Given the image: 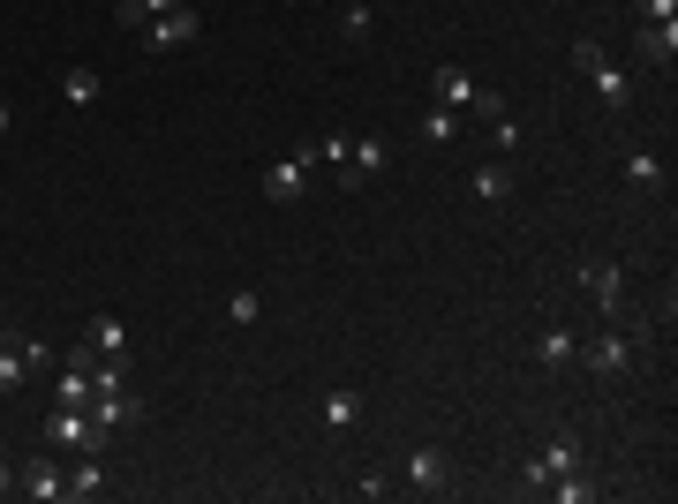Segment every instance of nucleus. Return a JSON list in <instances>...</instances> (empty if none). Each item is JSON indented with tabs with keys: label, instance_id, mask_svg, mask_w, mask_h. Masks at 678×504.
<instances>
[{
	"label": "nucleus",
	"instance_id": "f257e3e1",
	"mask_svg": "<svg viewBox=\"0 0 678 504\" xmlns=\"http://www.w3.org/2000/svg\"><path fill=\"white\" fill-rule=\"evenodd\" d=\"M430 90H437V106H453V114H483V121H498L506 114V98L490 84H475L467 68H453V61H437L430 68Z\"/></svg>",
	"mask_w": 678,
	"mask_h": 504
},
{
	"label": "nucleus",
	"instance_id": "1a4fd4ad",
	"mask_svg": "<svg viewBox=\"0 0 678 504\" xmlns=\"http://www.w3.org/2000/svg\"><path fill=\"white\" fill-rule=\"evenodd\" d=\"M15 490H23V497H39V504H61V497H68V474H61V452H39V460H31L23 474H15Z\"/></svg>",
	"mask_w": 678,
	"mask_h": 504
},
{
	"label": "nucleus",
	"instance_id": "bb28decb",
	"mask_svg": "<svg viewBox=\"0 0 678 504\" xmlns=\"http://www.w3.org/2000/svg\"><path fill=\"white\" fill-rule=\"evenodd\" d=\"M551 497H565V504H589V497H595V482H589V474H565V482H551Z\"/></svg>",
	"mask_w": 678,
	"mask_h": 504
},
{
	"label": "nucleus",
	"instance_id": "6e6552de",
	"mask_svg": "<svg viewBox=\"0 0 678 504\" xmlns=\"http://www.w3.org/2000/svg\"><path fill=\"white\" fill-rule=\"evenodd\" d=\"M91 421L114 437V429H136L144 421V399L128 392V384H106V392H91Z\"/></svg>",
	"mask_w": 678,
	"mask_h": 504
},
{
	"label": "nucleus",
	"instance_id": "5701e85b",
	"mask_svg": "<svg viewBox=\"0 0 678 504\" xmlns=\"http://www.w3.org/2000/svg\"><path fill=\"white\" fill-rule=\"evenodd\" d=\"M61 90H68V106H98V68H68Z\"/></svg>",
	"mask_w": 678,
	"mask_h": 504
},
{
	"label": "nucleus",
	"instance_id": "393cba45",
	"mask_svg": "<svg viewBox=\"0 0 678 504\" xmlns=\"http://www.w3.org/2000/svg\"><path fill=\"white\" fill-rule=\"evenodd\" d=\"M23 377H31V362L15 354V339H0V392H15Z\"/></svg>",
	"mask_w": 678,
	"mask_h": 504
},
{
	"label": "nucleus",
	"instance_id": "39448f33",
	"mask_svg": "<svg viewBox=\"0 0 678 504\" xmlns=\"http://www.w3.org/2000/svg\"><path fill=\"white\" fill-rule=\"evenodd\" d=\"M392 167V136H347V167H339V189H362Z\"/></svg>",
	"mask_w": 678,
	"mask_h": 504
},
{
	"label": "nucleus",
	"instance_id": "6ab92c4d",
	"mask_svg": "<svg viewBox=\"0 0 678 504\" xmlns=\"http://www.w3.org/2000/svg\"><path fill=\"white\" fill-rule=\"evenodd\" d=\"M656 181H664V159H656L648 143H634V151H626V189H656Z\"/></svg>",
	"mask_w": 678,
	"mask_h": 504
},
{
	"label": "nucleus",
	"instance_id": "7ed1b4c3",
	"mask_svg": "<svg viewBox=\"0 0 678 504\" xmlns=\"http://www.w3.org/2000/svg\"><path fill=\"white\" fill-rule=\"evenodd\" d=\"M45 452H106V429L91 421V407H53L45 415Z\"/></svg>",
	"mask_w": 678,
	"mask_h": 504
},
{
	"label": "nucleus",
	"instance_id": "a878e982",
	"mask_svg": "<svg viewBox=\"0 0 678 504\" xmlns=\"http://www.w3.org/2000/svg\"><path fill=\"white\" fill-rule=\"evenodd\" d=\"M536 354H543V362H573V354H581V339H573V332H543Z\"/></svg>",
	"mask_w": 678,
	"mask_h": 504
},
{
	"label": "nucleus",
	"instance_id": "dca6fc26",
	"mask_svg": "<svg viewBox=\"0 0 678 504\" xmlns=\"http://www.w3.org/2000/svg\"><path fill=\"white\" fill-rule=\"evenodd\" d=\"M640 61L671 68V61H678V23H640Z\"/></svg>",
	"mask_w": 678,
	"mask_h": 504
},
{
	"label": "nucleus",
	"instance_id": "9d476101",
	"mask_svg": "<svg viewBox=\"0 0 678 504\" xmlns=\"http://www.w3.org/2000/svg\"><path fill=\"white\" fill-rule=\"evenodd\" d=\"M197 31H204V23H197V8L181 0V8H167V15H151L144 45H151V53H167V45H197Z\"/></svg>",
	"mask_w": 678,
	"mask_h": 504
},
{
	"label": "nucleus",
	"instance_id": "9b49d317",
	"mask_svg": "<svg viewBox=\"0 0 678 504\" xmlns=\"http://www.w3.org/2000/svg\"><path fill=\"white\" fill-rule=\"evenodd\" d=\"M301 189H309V159H272L264 167V196L272 204H301Z\"/></svg>",
	"mask_w": 678,
	"mask_h": 504
},
{
	"label": "nucleus",
	"instance_id": "7c9ffc66",
	"mask_svg": "<svg viewBox=\"0 0 678 504\" xmlns=\"http://www.w3.org/2000/svg\"><path fill=\"white\" fill-rule=\"evenodd\" d=\"M8 490H15V474H8V467H0V497H8Z\"/></svg>",
	"mask_w": 678,
	"mask_h": 504
},
{
	"label": "nucleus",
	"instance_id": "412c9836",
	"mask_svg": "<svg viewBox=\"0 0 678 504\" xmlns=\"http://www.w3.org/2000/svg\"><path fill=\"white\" fill-rule=\"evenodd\" d=\"M98 490H106V467H98V452H84L68 467V497H98Z\"/></svg>",
	"mask_w": 678,
	"mask_h": 504
},
{
	"label": "nucleus",
	"instance_id": "c756f323",
	"mask_svg": "<svg viewBox=\"0 0 678 504\" xmlns=\"http://www.w3.org/2000/svg\"><path fill=\"white\" fill-rule=\"evenodd\" d=\"M136 8H144V15H167V8H181V0H136Z\"/></svg>",
	"mask_w": 678,
	"mask_h": 504
},
{
	"label": "nucleus",
	"instance_id": "0eeeda50",
	"mask_svg": "<svg viewBox=\"0 0 678 504\" xmlns=\"http://www.w3.org/2000/svg\"><path fill=\"white\" fill-rule=\"evenodd\" d=\"M400 482L423 490V497H445V490H453V460H445L437 444H415V452L400 460Z\"/></svg>",
	"mask_w": 678,
	"mask_h": 504
},
{
	"label": "nucleus",
	"instance_id": "2f4dec72",
	"mask_svg": "<svg viewBox=\"0 0 678 504\" xmlns=\"http://www.w3.org/2000/svg\"><path fill=\"white\" fill-rule=\"evenodd\" d=\"M8 121H15V114H8V98H0V136H8Z\"/></svg>",
	"mask_w": 678,
	"mask_h": 504
},
{
	"label": "nucleus",
	"instance_id": "f03ea898",
	"mask_svg": "<svg viewBox=\"0 0 678 504\" xmlns=\"http://www.w3.org/2000/svg\"><path fill=\"white\" fill-rule=\"evenodd\" d=\"M573 68H581V76L595 84V98H603L611 114H634V76H626L618 61H603V45H595V39L573 45Z\"/></svg>",
	"mask_w": 678,
	"mask_h": 504
},
{
	"label": "nucleus",
	"instance_id": "b1692460",
	"mask_svg": "<svg viewBox=\"0 0 678 504\" xmlns=\"http://www.w3.org/2000/svg\"><path fill=\"white\" fill-rule=\"evenodd\" d=\"M423 136H430V143H453V136H460V114H453V106H430V114H423Z\"/></svg>",
	"mask_w": 678,
	"mask_h": 504
},
{
	"label": "nucleus",
	"instance_id": "cd10ccee",
	"mask_svg": "<svg viewBox=\"0 0 678 504\" xmlns=\"http://www.w3.org/2000/svg\"><path fill=\"white\" fill-rule=\"evenodd\" d=\"M317 159H325V167H332V181H339V167H347V136H339V128L317 143Z\"/></svg>",
	"mask_w": 678,
	"mask_h": 504
},
{
	"label": "nucleus",
	"instance_id": "ddd939ff",
	"mask_svg": "<svg viewBox=\"0 0 678 504\" xmlns=\"http://www.w3.org/2000/svg\"><path fill=\"white\" fill-rule=\"evenodd\" d=\"M581 287H589L595 301H603V317L626 301V264H581Z\"/></svg>",
	"mask_w": 678,
	"mask_h": 504
},
{
	"label": "nucleus",
	"instance_id": "aec40b11",
	"mask_svg": "<svg viewBox=\"0 0 678 504\" xmlns=\"http://www.w3.org/2000/svg\"><path fill=\"white\" fill-rule=\"evenodd\" d=\"M378 31V8L370 0H339V39H370Z\"/></svg>",
	"mask_w": 678,
	"mask_h": 504
},
{
	"label": "nucleus",
	"instance_id": "2eb2a0df",
	"mask_svg": "<svg viewBox=\"0 0 678 504\" xmlns=\"http://www.w3.org/2000/svg\"><path fill=\"white\" fill-rule=\"evenodd\" d=\"M354 415H362V392H354V384H332V392H325V407H317V421H325V429H354Z\"/></svg>",
	"mask_w": 678,
	"mask_h": 504
},
{
	"label": "nucleus",
	"instance_id": "f8f14e48",
	"mask_svg": "<svg viewBox=\"0 0 678 504\" xmlns=\"http://www.w3.org/2000/svg\"><path fill=\"white\" fill-rule=\"evenodd\" d=\"M467 189H475V204H490V211H498V204H512V189H520V181H512L506 159H490V167H475V173H467Z\"/></svg>",
	"mask_w": 678,
	"mask_h": 504
},
{
	"label": "nucleus",
	"instance_id": "423d86ee",
	"mask_svg": "<svg viewBox=\"0 0 678 504\" xmlns=\"http://www.w3.org/2000/svg\"><path fill=\"white\" fill-rule=\"evenodd\" d=\"M565 474H581V444H573V437H551L536 460L520 467V482H528V490H551V482H565Z\"/></svg>",
	"mask_w": 678,
	"mask_h": 504
},
{
	"label": "nucleus",
	"instance_id": "4468645a",
	"mask_svg": "<svg viewBox=\"0 0 678 504\" xmlns=\"http://www.w3.org/2000/svg\"><path fill=\"white\" fill-rule=\"evenodd\" d=\"M84 346L98 354V362H128V324H121V317H91Z\"/></svg>",
	"mask_w": 678,
	"mask_h": 504
},
{
	"label": "nucleus",
	"instance_id": "4be33fe9",
	"mask_svg": "<svg viewBox=\"0 0 678 504\" xmlns=\"http://www.w3.org/2000/svg\"><path fill=\"white\" fill-rule=\"evenodd\" d=\"M256 317H264V301H256L250 287H234V294H226V324H234V332H250Z\"/></svg>",
	"mask_w": 678,
	"mask_h": 504
},
{
	"label": "nucleus",
	"instance_id": "20e7f679",
	"mask_svg": "<svg viewBox=\"0 0 678 504\" xmlns=\"http://www.w3.org/2000/svg\"><path fill=\"white\" fill-rule=\"evenodd\" d=\"M640 339H648V324H640V332H595L581 354H589L595 377H626V369H634V354H640Z\"/></svg>",
	"mask_w": 678,
	"mask_h": 504
},
{
	"label": "nucleus",
	"instance_id": "f3484780",
	"mask_svg": "<svg viewBox=\"0 0 678 504\" xmlns=\"http://www.w3.org/2000/svg\"><path fill=\"white\" fill-rule=\"evenodd\" d=\"M53 407H91V362H68L53 377Z\"/></svg>",
	"mask_w": 678,
	"mask_h": 504
},
{
	"label": "nucleus",
	"instance_id": "c85d7f7f",
	"mask_svg": "<svg viewBox=\"0 0 678 504\" xmlns=\"http://www.w3.org/2000/svg\"><path fill=\"white\" fill-rule=\"evenodd\" d=\"M640 23H678V0H640Z\"/></svg>",
	"mask_w": 678,
	"mask_h": 504
},
{
	"label": "nucleus",
	"instance_id": "a211bd4d",
	"mask_svg": "<svg viewBox=\"0 0 678 504\" xmlns=\"http://www.w3.org/2000/svg\"><path fill=\"white\" fill-rule=\"evenodd\" d=\"M15 339V354L31 362V377H45V369H61V354H53V339H39V332H8Z\"/></svg>",
	"mask_w": 678,
	"mask_h": 504
}]
</instances>
